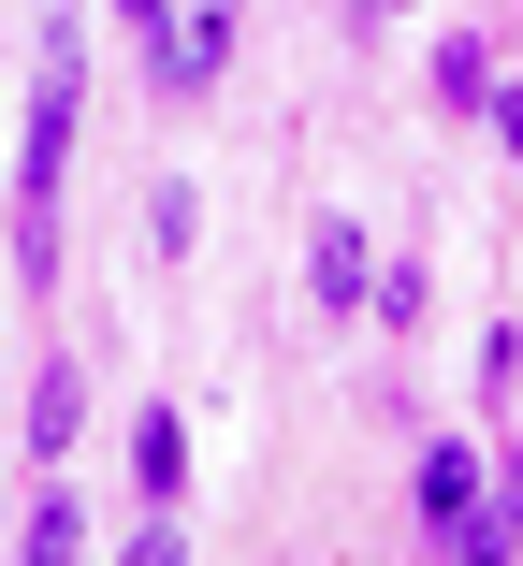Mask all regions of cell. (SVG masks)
Masks as SVG:
<instances>
[{"mask_svg": "<svg viewBox=\"0 0 523 566\" xmlns=\"http://www.w3.org/2000/svg\"><path fill=\"white\" fill-rule=\"evenodd\" d=\"M146 15H160V0H132V30H146Z\"/></svg>", "mask_w": 523, "mask_h": 566, "instance_id": "cell-10", "label": "cell"}, {"mask_svg": "<svg viewBox=\"0 0 523 566\" xmlns=\"http://www.w3.org/2000/svg\"><path fill=\"white\" fill-rule=\"evenodd\" d=\"M87 436V378L59 364V378H30V450H73Z\"/></svg>", "mask_w": 523, "mask_h": 566, "instance_id": "cell-5", "label": "cell"}, {"mask_svg": "<svg viewBox=\"0 0 523 566\" xmlns=\"http://www.w3.org/2000/svg\"><path fill=\"white\" fill-rule=\"evenodd\" d=\"M117 566H189V537H175V523H146V537H132Z\"/></svg>", "mask_w": 523, "mask_h": 566, "instance_id": "cell-8", "label": "cell"}, {"mask_svg": "<svg viewBox=\"0 0 523 566\" xmlns=\"http://www.w3.org/2000/svg\"><path fill=\"white\" fill-rule=\"evenodd\" d=\"M349 15H393V0H349Z\"/></svg>", "mask_w": 523, "mask_h": 566, "instance_id": "cell-9", "label": "cell"}, {"mask_svg": "<svg viewBox=\"0 0 523 566\" xmlns=\"http://www.w3.org/2000/svg\"><path fill=\"white\" fill-rule=\"evenodd\" d=\"M466 509H480V450H422V523L451 537Z\"/></svg>", "mask_w": 523, "mask_h": 566, "instance_id": "cell-4", "label": "cell"}, {"mask_svg": "<svg viewBox=\"0 0 523 566\" xmlns=\"http://www.w3.org/2000/svg\"><path fill=\"white\" fill-rule=\"evenodd\" d=\"M73 102H87V73H73V44H44V73H30V132H15V276H30V291L59 276V160H73Z\"/></svg>", "mask_w": 523, "mask_h": 566, "instance_id": "cell-1", "label": "cell"}, {"mask_svg": "<svg viewBox=\"0 0 523 566\" xmlns=\"http://www.w3.org/2000/svg\"><path fill=\"white\" fill-rule=\"evenodd\" d=\"M146 59H160L175 102H203V87H219V59H233V15H219V0H160V15H146Z\"/></svg>", "mask_w": 523, "mask_h": 566, "instance_id": "cell-2", "label": "cell"}, {"mask_svg": "<svg viewBox=\"0 0 523 566\" xmlns=\"http://www.w3.org/2000/svg\"><path fill=\"white\" fill-rule=\"evenodd\" d=\"M466 117H494V146L523 160V87H480V102H466Z\"/></svg>", "mask_w": 523, "mask_h": 566, "instance_id": "cell-7", "label": "cell"}, {"mask_svg": "<svg viewBox=\"0 0 523 566\" xmlns=\"http://www.w3.org/2000/svg\"><path fill=\"white\" fill-rule=\"evenodd\" d=\"M15 566H87V509H73V494H44V509H30V537H15Z\"/></svg>", "mask_w": 523, "mask_h": 566, "instance_id": "cell-6", "label": "cell"}, {"mask_svg": "<svg viewBox=\"0 0 523 566\" xmlns=\"http://www.w3.org/2000/svg\"><path fill=\"white\" fill-rule=\"evenodd\" d=\"M305 291H321L335 319L364 305V233H349V218H321V233H305Z\"/></svg>", "mask_w": 523, "mask_h": 566, "instance_id": "cell-3", "label": "cell"}]
</instances>
